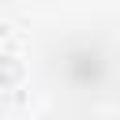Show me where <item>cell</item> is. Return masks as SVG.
<instances>
[{"mask_svg":"<svg viewBox=\"0 0 120 120\" xmlns=\"http://www.w3.org/2000/svg\"><path fill=\"white\" fill-rule=\"evenodd\" d=\"M19 79H22V64H19L15 56H4V60H0V90L15 86Z\"/></svg>","mask_w":120,"mask_h":120,"instance_id":"cell-1","label":"cell"}]
</instances>
